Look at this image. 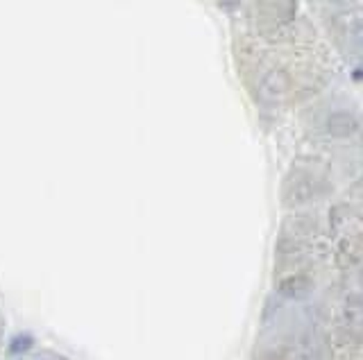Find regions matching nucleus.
Segmentation results:
<instances>
[{
	"label": "nucleus",
	"mask_w": 363,
	"mask_h": 360,
	"mask_svg": "<svg viewBox=\"0 0 363 360\" xmlns=\"http://www.w3.org/2000/svg\"><path fill=\"white\" fill-rule=\"evenodd\" d=\"M34 347V337L28 335V333H21V335H14L9 340V354H26L30 352V349Z\"/></svg>",
	"instance_id": "obj_1"
}]
</instances>
